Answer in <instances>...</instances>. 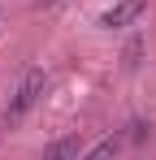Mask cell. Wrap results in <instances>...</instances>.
<instances>
[{"mask_svg": "<svg viewBox=\"0 0 156 160\" xmlns=\"http://www.w3.org/2000/svg\"><path fill=\"white\" fill-rule=\"evenodd\" d=\"M48 91V74L44 69H26L22 78H18V87H13V95L4 100V112H0V121L4 126H13V121H22L30 108L39 104V95Z\"/></svg>", "mask_w": 156, "mask_h": 160, "instance_id": "6da1fadb", "label": "cell"}, {"mask_svg": "<svg viewBox=\"0 0 156 160\" xmlns=\"http://www.w3.org/2000/svg\"><path fill=\"white\" fill-rule=\"evenodd\" d=\"M143 13V0H117L108 13L100 18V26H108V30H122V26H130L134 18Z\"/></svg>", "mask_w": 156, "mask_h": 160, "instance_id": "7a4b0ae2", "label": "cell"}, {"mask_svg": "<svg viewBox=\"0 0 156 160\" xmlns=\"http://www.w3.org/2000/svg\"><path fill=\"white\" fill-rule=\"evenodd\" d=\"M44 160H82V143L78 138H56L44 152Z\"/></svg>", "mask_w": 156, "mask_h": 160, "instance_id": "3957f363", "label": "cell"}, {"mask_svg": "<svg viewBox=\"0 0 156 160\" xmlns=\"http://www.w3.org/2000/svg\"><path fill=\"white\" fill-rule=\"evenodd\" d=\"M122 143H126L122 134H108V138H100V143H96V147H91V152H87L82 160H117V152H122Z\"/></svg>", "mask_w": 156, "mask_h": 160, "instance_id": "277c9868", "label": "cell"}, {"mask_svg": "<svg viewBox=\"0 0 156 160\" xmlns=\"http://www.w3.org/2000/svg\"><path fill=\"white\" fill-rule=\"evenodd\" d=\"M139 56H143V39H130V43H126V69L139 65Z\"/></svg>", "mask_w": 156, "mask_h": 160, "instance_id": "5b68a950", "label": "cell"}, {"mask_svg": "<svg viewBox=\"0 0 156 160\" xmlns=\"http://www.w3.org/2000/svg\"><path fill=\"white\" fill-rule=\"evenodd\" d=\"M39 4H52V0H39Z\"/></svg>", "mask_w": 156, "mask_h": 160, "instance_id": "8992f818", "label": "cell"}]
</instances>
